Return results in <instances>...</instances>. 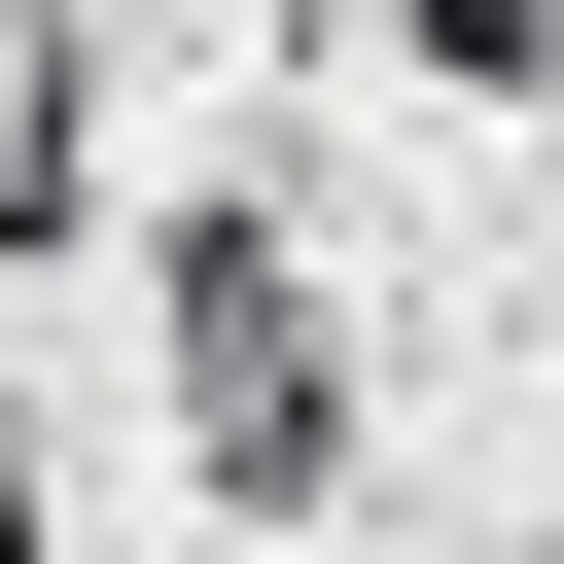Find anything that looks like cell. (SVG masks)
I'll use <instances>...</instances> for the list:
<instances>
[{"label":"cell","mask_w":564,"mask_h":564,"mask_svg":"<svg viewBox=\"0 0 564 564\" xmlns=\"http://www.w3.org/2000/svg\"><path fill=\"white\" fill-rule=\"evenodd\" d=\"M529 106H564V70H529Z\"/></svg>","instance_id":"cell-5"},{"label":"cell","mask_w":564,"mask_h":564,"mask_svg":"<svg viewBox=\"0 0 564 564\" xmlns=\"http://www.w3.org/2000/svg\"><path fill=\"white\" fill-rule=\"evenodd\" d=\"M529 564H564V529H529Z\"/></svg>","instance_id":"cell-6"},{"label":"cell","mask_w":564,"mask_h":564,"mask_svg":"<svg viewBox=\"0 0 564 564\" xmlns=\"http://www.w3.org/2000/svg\"><path fill=\"white\" fill-rule=\"evenodd\" d=\"M352 35H423V70H494V106L564 70V0H352Z\"/></svg>","instance_id":"cell-3"},{"label":"cell","mask_w":564,"mask_h":564,"mask_svg":"<svg viewBox=\"0 0 564 564\" xmlns=\"http://www.w3.org/2000/svg\"><path fill=\"white\" fill-rule=\"evenodd\" d=\"M70 106H106V70H70V0H0V212H70Z\"/></svg>","instance_id":"cell-2"},{"label":"cell","mask_w":564,"mask_h":564,"mask_svg":"<svg viewBox=\"0 0 564 564\" xmlns=\"http://www.w3.org/2000/svg\"><path fill=\"white\" fill-rule=\"evenodd\" d=\"M0 564H35V458H0Z\"/></svg>","instance_id":"cell-4"},{"label":"cell","mask_w":564,"mask_h":564,"mask_svg":"<svg viewBox=\"0 0 564 564\" xmlns=\"http://www.w3.org/2000/svg\"><path fill=\"white\" fill-rule=\"evenodd\" d=\"M141 352H176V458H212L247 529H317V494H352V423H388L352 247H317L282 176H176V212H141Z\"/></svg>","instance_id":"cell-1"}]
</instances>
